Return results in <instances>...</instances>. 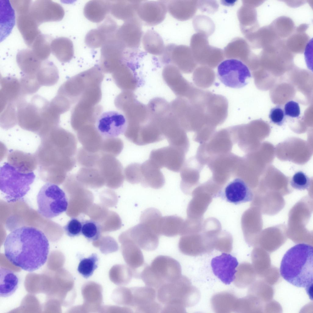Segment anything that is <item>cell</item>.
<instances>
[{
	"instance_id": "6da1fadb",
	"label": "cell",
	"mask_w": 313,
	"mask_h": 313,
	"mask_svg": "<svg viewBox=\"0 0 313 313\" xmlns=\"http://www.w3.org/2000/svg\"><path fill=\"white\" fill-rule=\"evenodd\" d=\"M41 138L35 153L39 176L47 182L59 184L76 164V138L72 133L59 127Z\"/></svg>"
},
{
	"instance_id": "7a4b0ae2",
	"label": "cell",
	"mask_w": 313,
	"mask_h": 313,
	"mask_svg": "<svg viewBox=\"0 0 313 313\" xmlns=\"http://www.w3.org/2000/svg\"><path fill=\"white\" fill-rule=\"evenodd\" d=\"M4 247L7 259L14 266L28 272L34 271L45 263L50 249L44 233L29 226L11 231L6 236Z\"/></svg>"
},
{
	"instance_id": "3957f363",
	"label": "cell",
	"mask_w": 313,
	"mask_h": 313,
	"mask_svg": "<svg viewBox=\"0 0 313 313\" xmlns=\"http://www.w3.org/2000/svg\"><path fill=\"white\" fill-rule=\"evenodd\" d=\"M280 272L285 280L295 286L305 288L313 284L312 246L300 243L289 249L282 260Z\"/></svg>"
},
{
	"instance_id": "277c9868",
	"label": "cell",
	"mask_w": 313,
	"mask_h": 313,
	"mask_svg": "<svg viewBox=\"0 0 313 313\" xmlns=\"http://www.w3.org/2000/svg\"><path fill=\"white\" fill-rule=\"evenodd\" d=\"M49 102L38 95L28 101L20 97L17 102V123L23 129L34 132L40 137L42 135L44 112Z\"/></svg>"
},
{
	"instance_id": "5b68a950",
	"label": "cell",
	"mask_w": 313,
	"mask_h": 313,
	"mask_svg": "<svg viewBox=\"0 0 313 313\" xmlns=\"http://www.w3.org/2000/svg\"><path fill=\"white\" fill-rule=\"evenodd\" d=\"M35 177L33 172L23 173L8 162L0 170V189L9 202H14L24 197L30 189Z\"/></svg>"
},
{
	"instance_id": "8992f818",
	"label": "cell",
	"mask_w": 313,
	"mask_h": 313,
	"mask_svg": "<svg viewBox=\"0 0 313 313\" xmlns=\"http://www.w3.org/2000/svg\"><path fill=\"white\" fill-rule=\"evenodd\" d=\"M156 297L164 305L177 304L185 307H190L196 302V289L187 278L182 275L158 289Z\"/></svg>"
},
{
	"instance_id": "52a82bcc",
	"label": "cell",
	"mask_w": 313,
	"mask_h": 313,
	"mask_svg": "<svg viewBox=\"0 0 313 313\" xmlns=\"http://www.w3.org/2000/svg\"><path fill=\"white\" fill-rule=\"evenodd\" d=\"M38 211L42 216L50 219L66 211L68 202L65 193L57 184L47 182L37 195Z\"/></svg>"
},
{
	"instance_id": "ba28073f",
	"label": "cell",
	"mask_w": 313,
	"mask_h": 313,
	"mask_svg": "<svg viewBox=\"0 0 313 313\" xmlns=\"http://www.w3.org/2000/svg\"><path fill=\"white\" fill-rule=\"evenodd\" d=\"M217 74L223 84L235 89L245 87L251 77L247 66L241 61L233 58L221 62L218 65Z\"/></svg>"
},
{
	"instance_id": "9c48e42d",
	"label": "cell",
	"mask_w": 313,
	"mask_h": 313,
	"mask_svg": "<svg viewBox=\"0 0 313 313\" xmlns=\"http://www.w3.org/2000/svg\"><path fill=\"white\" fill-rule=\"evenodd\" d=\"M126 117L114 110L105 111L97 118L95 127L104 138L117 137L124 134L127 126Z\"/></svg>"
},
{
	"instance_id": "30bf717a",
	"label": "cell",
	"mask_w": 313,
	"mask_h": 313,
	"mask_svg": "<svg viewBox=\"0 0 313 313\" xmlns=\"http://www.w3.org/2000/svg\"><path fill=\"white\" fill-rule=\"evenodd\" d=\"M160 56L163 64H173L183 72L190 73L194 68L190 51L186 46L169 44Z\"/></svg>"
},
{
	"instance_id": "8fae6325",
	"label": "cell",
	"mask_w": 313,
	"mask_h": 313,
	"mask_svg": "<svg viewBox=\"0 0 313 313\" xmlns=\"http://www.w3.org/2000/svg\"><path fill=\"white\" fill-rule=\"evenodd\" d=\"M130 307L136 313H156L161 312L163 306L156 300L155 289L147 286L131 288Z\"/></svg>"
},
{
	"instance_id": "7c38bea8",
	"label": "cell",
	"mask_w": 313,
	"mask_h": 313,
	"mask_svg": "<svg viewBox=\"0 0 313 313\" xmlns=\"http://www.w3.org/2000/svg\"><path fill=\"white\" fill-rule=\"evenodd\" d=\"M149 266L162 286L176 280L182 275L179 263L168 256H159Z\"/></svg>"
},
{
	"instance_id": "4fadbf2b",
	"label": "cell",
	"mask_w": 313,
	"mask_h": 313,
	"mask_svg": "<svg viewBox=\"0 0 313 313\" xmlns=\"http://www.w3.org/2000/svg\"><path fill=\"white\" fill-rule=\"evenodd\" d=\"M184 158L183 150L169 145L153 150L149 159L160 168L164 167L178 172L181 168Z\"/></svg>"
},
{
	"instance_id": "5bb4252c",
	"label": "cell",
	"mask_w": 313,
	"mask_h": 313,
	"mask_svg": "<svg viewBox=\"0 0 313 313\" xmlns=\"http://www.w3.org/2000/svg\"><path fill=\"white\" fill-rule=\"evenodd\" d=\"M142 35V22L137 16L118 27L115 37L125 50H137Z\"/></svg>"
},
{
	"instance_id": "9a60e30c",
	"label": "cell",
	"mask_w": 313,
	"mask_h": 313,
	"mask_svg": "<svg viewBox=\"0 0 313 313\" xmlns=\"http://www.w3.org/2000/svg\"><path fill=\"white\" fill-rule=\"evenodd\" d=\"M29 13L38 26L44 22L61 20L64 15L63 7L50 0H38L32 2Z\"/></svg>"
},
{
	"instance_id": "2e32d148",
	"label": "cell",
	"mask_w": 313,
	"mask_h": 313,
	"mask_svg": "<svg viewBox=\"0 0 313 313\" xmlns=\"http://www.w3.org/2000/svg\"><path fill=\"white\" fill-rule=\"evenodd\" d=\"M216 197L236 205L252 201L253 194L244 181L237 178L227 183Z\"/></svg>"
},
{
	"instance_id": "e0dca14e",
	"label": "cell",
	"mask_w": 313,
	"mask_h": 313,
	"mask_svg": "<svg viewBox=\"0 0 313 313\" xmlns=\"http://www.w3.org/2000/svg\"><path fill=\"white\" fill-rule=\"evenodd\" d=\"M162 76L166 84L179 97L189 98L197 88L186 79L180 70L173 64L165 65Z\"/></svg>"
},
{
	"instance_id": "ac0fdd59",
	"label": "cell",
	"mask_w": 313,
	"mask_h": 313,
	"mask_svg": "<svg viewBox=\"0 0 313 313\" xmlns=\"http://www.w3.org/2000/svg\"><path fill=\"white\" fill-rule=\"evenodd\" d=\"M167 11L166 0H142L138 4L136 12L141 22L153 26L164 20Z\"/></svg>"
},
{
	"instance_id": "d6986e66",
	"label": "cell",
	"mask_w": 313,
	"mask_h": 313,
	"mask_svg": "<svg viewBox=\"0 0 313 313\" xmlns=\"http://www.w3.org/2000/svg\"><path fill=\"white\" fill-rule=\"evenodd\" d=\"M131 239L140 248L147 251L155 250L158 247L160 236L156 228L147 223H140L129 230Z\"/></svg>"
},
{
	"instance_id": "ffe728a7",
	"label": "cell",
	"mask_w": 313,
	"mask_h": 313,
	"mask_svg": "<svg viewBox=\"0 0 313 313\" xmlns=\"http://www.w3.org/2000/svg\"><path fill=\"white\" fill-rule=\"evenodd\" d=\"M238 264L235 257L225 253L213 258L211 262L214 274L226 285L230 284L235 280Z\"/></svg>"
},
{
	"instance_id": "44dd1931",
	"label": "cell",
	"mask_w": 313,
	"mask_h": 313,
	"mask_svg": "<svg viewBox=\"0 0 313 313\" xmlns=\"http://www.w3.org/2000/svg\"><path fill=\"white\" fill-rule=\"evenodd\" d=\"M97 167L106 182H117L121 184L123 182L124 176L123 167L116 157L101 153Z\"/></svg>"
},
{
	"instance_id": "7402d4cb",
	"label": "cell",
	"mask_w": 313,
	"mask_h": 313,
	"mask_svg": "<svg viewBox=\"0 0 313 313\" xmlns=\"http://www.w3.org/2000/svg\"><path fill=\"white\" fill-rule=\"evenodd\" d=\"M160 169L149 159L140 164L138 175L139 183L145 187L156 189L162 188L165 183V179Z\"/></svg>"
},
{
	"instance_id": "603a6c76",
	"label": "cell",
	"mask_w": 313,
	"mask_h": 313,
	"mask_svg": "<svg viewBox=\"0 0 313 313\" xmlns=\"http://www.w3.org/2000/svg\"><path fill=\"white\" fill-rule=\"evenodd\" d=\"M116 30L111 23L104 21L97 29L90 30L85 39L86 45L91 48L102 47L108 40L114 36Z\"/></svg>"
},
{
	"instance_id": "cb8c5ba5",
	"label": "cell",
	"mask_w": 313,
	"mask_h": 313,
	"mask_svg": "<svg viewBox=\"0 0 313 313\" xmlns=\"http://www.w3.org/2000/svg\"><path fill=\"white\" fill-rule=\"evenodd\" d=\"M0 91V110L7 105L16 103L21 96L20 80L11 76L1 78Z\"/></svg>"
},
{
	"instance_id": "d4e9b609",
	"label": "cell",
	"mask_w": 313,
	"mask_h": 313,
	"mask_svg": "<svg viewBox=\"0 0 313 313\" xmlns=\"http://www.w3.org/2000/svg\"><path fill=\"white\" fill-rule=\"evenodd\" d=\"M7 160L9 164L23 173L33 172L38 167V161L35 153L11 150L7 155Z\"/></svg>"
},
{
	"instance_id": "484cf974",
	"label": "cell",
	"mask_w": 313,
	"mask_h": 313,
	"mask_svg": "<svg viewBox=\"0 0 313 313\" xmlns=\"http://www.w3.org/2000/svg\"><path fill=\"white\" fill-rule=\"evenodd\" d=\"M16 21L17 28L25 44L30 48L35 39L42 33L39 26L29 12L17 15Z\"/></svg>"
},
{
	"instance_id": "4316f807",
	"label": "cell",
	"mask_w": 313,
	"mask_h": 313,
	"mask_svg": "<svg viewBox=\"0 0 313 313\" xmlns=\"http://www.w3.org/2000/svg\"><path fill=\"white\" fill-rule=\"evenodd\" d=\"M125 51L114 36L101 47V61L104 64H121L123 61Z\"/></svg>"
},
{
	"instance_id": "83f0119b",
	"label": "cell",
	"mask_w": 313,
	"mask_h": 313,
	"mask_svg": "<svg viewBox=\"0 0 313 313\" xmlns=\"http://www.w3.org/2000/svg\"><path fill=\"white\" fill-rule=\"evenodd\" d=\"M16 57L18 65L23 75H35L43 61L37 57L31 49L20 50Z\"/></svg>"
},
{
	"instance_id": "f1b7e54d",
	"label": "cell",
	"mask_w": 313,
	"mask_h": 313,
	"mask_svg": "<svg viewBox=\"0 0 313 313\" xmlns=\"http://www.w3.org/2000/svg\"><path fill=\"white\" fill-rule=\"evenodd\" d=\"M140 0L110 1V13L116 18L125 21L137 16V9Z\"/></svg>"
},
{
	"instance_id": "f546056e",
	"label": "cell",
	"mask_w": 313,
	"mask_h": 313,
	"mask_svg": "<svg viewBox=\"0 0 313 313\" xmlns=\"http://www.w3.org/2000/svg\"><path fill=\"white\" fill-rule=\"evenodd\" d=\"M77 136L83 147L89 152H100L104 138L96 129L83 128L78 131Z\"/></svg>"
},
{
	"instance_id": "4dcf8cb0",
	"label": "cell",
	"mask_w": 313,
	"mask_h": 313,
	"mask_svg": "<svg viewBox=\"0 0 313 313\" xmlns=\"http://www.w3.org/2000/svg\"><path fill=\"white\" fill-rule=\"evenodd\" d=\"M110 1L92 0L85 5L83 13L85 17L90 21L100 23L110 13Z\"/></svg>"
},
{
	"instance_id": "1f68e13d",
	"label": "cell",
	"mask_w": 313,
	"mask_h": 313,
	"mask_svg": "<svg viewBox=\"0 0 313 313\" xmlns=\"http://www.w3.org/2000/svg\"><path fill=\"white\" fill-rule=\"evenodd\" d=\"M50 47L53 54L61 62H68L74 56L73 43L67 38L60 37L52 40Z\"/></svg>"
},
{
	"instance_id": "d6a6232c",
	"label": "cell",
	"mask_w": 313,
	"mask_h": 313,
	"mask_svg": "<svg viewBox=\"0 0 313 313\" xmlns=\"http://www.w3.org/2000/svg\"><path fill=\"white\" fill-rule=\"evenodd\" d=\"M1 41L10 34L15 24V14L10 1L0 0Z\"/></svg>"
},
{
	"instance_id": "836d02e7",
	"label": "cell",
	"mask_w": 313,
	"mask_h": 313,
	"mask_svg": "<svg viewBox=\"0 0 313 313\" xmlns=\"http://www.w3.org/2000/svg\"><path fill=\"white\" fill-rule=\"evenodd\" d=\"M41 86H50L57 83L59 79L58 71L56 65L52 61L46 60L35 75Z\"/></svg>"
},
{
	"instance_id": "e575fe53",
	"label": "cell",
	"mask_w": 313,
	"mask_h": 313,
	"mask_svg": "<svg viewBox=\"0 0 313 313\" xmlns=\"http://www.w3.org/2000/svg\"><path fill=\"white\" fill-rule=\"evenodd\" d=\"M142 41L144 50L149 53L160 56L163 53L165 48L164 41L155 30H147L143 35Z\"/></svg>"
},
{
	"instance_id": "d590c367",
	"label": "cell",
	"mask_w": 313,
	"mask_h": 313,
	"mask_svg": "<svg viewBox=\"0 0 313 313\" xmlns=\"http://www.w3.org/2000/svg\"><path fill=\"white\" fill-rule=\"evenodd\" d=\"M0 295L7 297L12 295L18 288L19 279L12 270L3 267L0 268Z\"/></svg>"
},
{
	"instance_id": "8d00e7d4",
	"label": "cell",
	"mask_w": 313,
	"mask_h": 313,
	"mask_svg": "<svg viewBox=\"0 0 313 313\" xmlns=\"http://www.w3.org/2000/svg\"><path fill=\"white\" fill-rule=\"evenodd\" d=\"M124 259L129 267L135 269L144 263V258L140 248L132 240L124 245L123 252Z\"/></svg>"
},
{
	"instance_id": "74e56055",
	"label": "cell",
	"mask_w": 313,
	"mask_h": 313,
	"mask_svg": "<svg viewBox=\"0 0 313 313\" xmlns=\"http://www.w3.org/2000/svg\"><path fill=\"white\" fill-rule=\"evenodd\" d=\"M193 3L183 0L167 1V11L174 18L183 21L189 19L193 13Z\"/></svg>"
},
{
	"instance_id": "f35d334b",
	"label": "cell",
	"mask_w": 313,
	"mask_h": 313,
	"mask_svg": "<svg viewBox=\"0 0 313 313\" xmlns=\"http://www.w3.org/2000/svg\"><path fill=\"white\" fill-rule=\"evenodd\" d=\"M182 221L176 215L162 217L159 223V232L160 235L173 237L181 234Z\"/></svg>"
},
{
	"instance_id": "ab89813d",
	"label": "cell",
	"mask_w": 313,
	"mask_h": 313,
	"mask_svg": "<svg viewBox=\"0 0 313 313\" xmlns=\"http://www.w3.org/2000/svg\"><path fill=\"white\" fill-rule=\"evenodd\" d=\"M52 40L49 36L41 33L35 39L30 49L40 60H46L51 52L50 44Z\"/></svg>"
},
{
	"instance_id": "60d3db41",
	"label": "cell",
	"mask_w": 313,
	"mask_h": 313,
	"mask_svg": "<svg viewBox=\"0 0 313 313\" xmlns=\"http://www.w3.org/2000/svg\"><path fill=\"white\" fill-rule=\"evenodd\" d=\"M310 39L304 32L296 31L292 34L285 40L286 46L293 53H302Z\"/></svg>"
},
{
	"instance_id": "b9f144b4",
	"label": "cell",
	"mask_w": 313,
	"mask_h": 313,
	"mask_svg": "<svg viewBox=\"0 0 313 313\" xmlns=\"http://www.w3.org/2000/svg\"><path fill=\"white\" fill-rule=\"evenodd\" d=\"M270 25L280 39L289 37L295 29V24L293 20L284 16L278 17Z\"/></svg>"
},
{
	"instance_id": "7bdbcfd3",
	"label": "cell",
	"mask_w": 313,
	"mask_h": 313,
	"mask_svg": "<svg viewBox=\"0 0 313 313\" xmlns=\"http://www.w3.org/2000/svg\"><path fill=\"white\" fill-rule=\"evenodd\" d=\"M101 155L100 152H88L83 147L77 150L75 155L76 163L82 167H97Z\"/></svg>"
},
{
	"instance_id": "ee69618b",
	"label": "cell",
	"mask_w": 313,
	"mask_h": 313,
	"mask_svg": "<svg viewBox=\"0 0 313 313\" xmlns=\"http://www.w3.org/2000/svg\"><path fill=\"white\" fill-rule=\"evenodd\" d=\"M101 227L97 221L92 219L83 220L81 235L89 241L98 240L101 235Z\"/></svg>"
},
{
	"instance_id": "f6af8a7d",
	"label": "cell",
	"mask_w": 313,
	"mask_h": 313,
	"mask_svg": "<svg viewBox=\"0 0 313 313\" xmlns=\"http://www.w3.org/2000/svg\"><path fill=\"white\" fill-rule=\"evenodd\" d=\"M78 181L82 182H102L104 179L97 167H82L76 174Z\"/></svg>"
},
{
	"instance_id": "bcb514c9",
	"label": "cell",
	"mask_w": 313,
	"mask_h": 313,
	"mask_svg": "<svg viewBox=\"0 0 313 313\" xmlns=\"http://www.w3.org/2000/svg\"><path fill=\"white\" fill-rule=\"evenodd\" d=\"M123 146V141L119 138H104L100 152L116 157L121 153Z\"/></svg>"
},
{
	"instance_id": "7dc6e473",
	"label": "cell",
	"mask_w": 313,
	"mask_h": 313,
	"mask_svg": "<svg viewBox=\"0 0 313 313\" xmlns=\"http://www.w3.org/2000/svg\"><path fill=\"white\" fill-rule=\"evenodd\" d=\"M98 257L95 253H93L89 257L81 259L79 264L77 270L78 272L84 278L90 277L97 268Z\"/></svg>"
},
{
	"instance_id": "c3c4849f",
	"label": "cell",
	"mask_w": 313,
	"mask_h": 313,
	"mask_svg": "<svg viewBox=\"0 0 313 313\" xmlns=\"http://www.w3.org/2000/svg\"><path fill=\"white\" fill-rule=\"evenodd\" d=\"M220 295L221 298H217L215 296L214 297L219 300L212 299L213 308L216 311H230L234 309L235 305L237 300H235V296L229 293H223Z\"/></svg>"
},
{
	"instance_id": "681fc988",
	"label": "cell",
	"mask_w": 313,
	"mask_h": 313,
	"mask_svg": "<svg viewBox=\"0 0 313 313\" xmlns=\"http://www.w3.org/2000/svg\"><path fill=\"white\" fill-rule=\"evenodd\" d=\"M290 184L293 188L296 190H307L311 185V179L304 172L298 171L293 176Z\"/></svg>"
},
{
	"instance_id": "f907efd6",
	"label": "cell",
	"mask_w": 313,
	"mask_h": 313,
	"mask_svg": "<svg viewBox=\"0 0 313 313\" xmlns=\"http://www.w3.org/2000/svg\"><path fill=\"white\" fill-rule=\"evenodd\" d=\"M82 222L83 220L78 218H71L63 227L66 234L72 238L81 235Z\"/></svg>"
},
{
	"instance_id": "816d5d0a",
	"label": "cell",
	"mask_w": 313,
	"mask_h": 313,
	"mask_svg": "<svg viewBox=\"0 0 313 313\" xmlns=\"http://www.w3.org/2000/svg\"><path fill=\"white\" fill-rule=\"evenodd\" d=\"M286 116L284 109L280 105L272 108L269 116L271 123L279 126H282L284 124L285 121Z\"/></svg>"
},
{
	"instance_id": "f5cc1de1",
	"label": "cell",
	"mask_w": 313,
	"mask_h": 313,
	"mask_svg": "<svg viewBox=\"0 0 313 313\" xmlns=\"http://www.w3.org/2000/svg\"><path fill=\"white\" fill-rule=\"evenodd\" d=\"M17 15L29 13L32 3L31 0H10Z\"/></svg>"
},
{
	"instance_id": "db71d44e",
	"label": "cell",
	"mask_w": 313,
	"mask_h": 313,
	"mask_svg": "<svg viewBox=\"0 0 313 313\" xmlns=\"http://www.w3.org/2000/svg\"><path fill=\"white\" fill-rule=\"evenodd\" d=\"M284 111L286 116L291 118H298L300 113L299 104L293 101L287 102L285 104Z\"/></svg>"
},
{
	"instance_id": "11a10c76",
	"label": "cell",
	"mask_w": 313,
	"mask_h": 313,
	"mask_svg": "<svg viewBox=\"0 0 313 313\" xmlns=\"http://www.w3.org/2000/svg\"><path fill=\"white\" fill-rule=\"evenodd\" d=\"M313 39H310L304 49V55L307 63L311 65L312 62Z\"/></svg>"
},
{
	"instance_id": "9f6ffc18",
	"label": "cell",
	"mask_w": 313,
	"mask_h": 313,
	"mask_svg": "<svg viewBox=\"0 0 313 313\" xmlns=\"http://www.w3.org/2000/svg\"><path fill=\"white\" fill-rule=\"evenodd\" d=\"M307 293L310 299L312 300H313L312 297V289H313V284H311L310 285L307 287L305 288Z\"/></svg>"
},
{
	"instance_id": "6f0895ef",
	"label": "cell",
	"mask_w": 313,
	"mask_h": 313,
	"mask_svg": "<svg viewBox=\"0 0 313 313\" xmlns=\"http://www.w3.org/2000/svg\"><path fill=\"white\" fill-rule=\"evenodd\" d=\"M308 27V24H306L300 25L296 28V31L304 32V31L307 29Z\"/></svg>"
}]
</instances>
